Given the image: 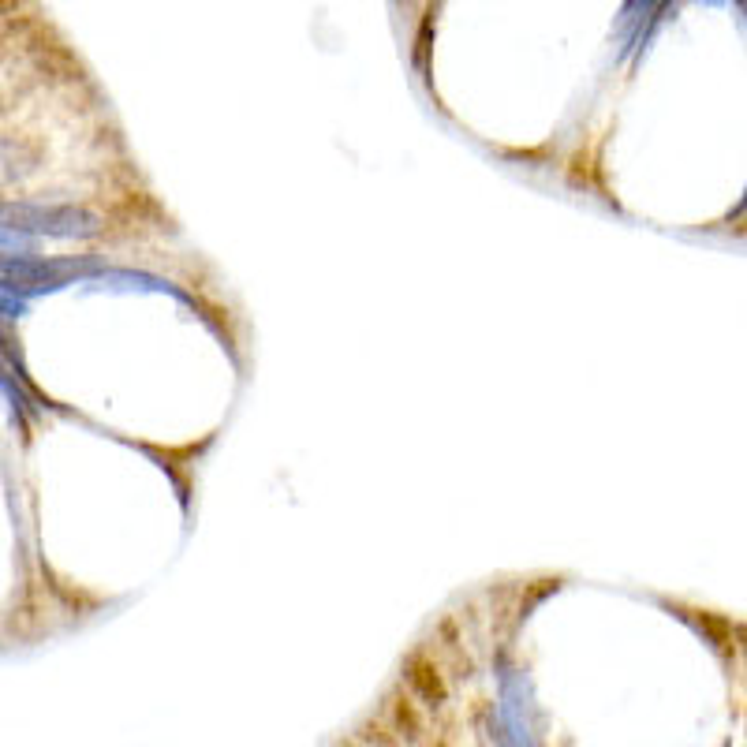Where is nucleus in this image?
<instances>
[{"label":"nucleus","instance_id":"20e7f679","mask_svg":"<svg viewBox=\"0 0 747 747\" xmlns=\"http://www.w3.org/2000/svg\"><path fill=\"white\" fill-rule=\"evenodd\" d=\"M30 254H42V251H38V240L0 221V262H12V258H30Z\"/></svg>","mask_w":747,"mask_h":747},{"label":"nucleus","instance_id":"f03ea898","mask_svg":"<svg viewBox=\"0 0 747 747\" xmlns=\"http://www.w3.org/2000/svg\"><path fill=\"white\" fill-rule=\"evenodd\" d=\"M42 169V146L19 135H0V187L23 184Z\"/></svg>","mask_w":747,"mask_h":747},{"label":"nucleus","instance_id":"39448f33","mask_svg":"<svg viewBox=\"0 0 747 747\" xmlns=\"http://www.w3.org/2000/svg\"><path fill=\"white\" fill-rule=\"evenodd\" d=\"M27 311H30V299L19 292V284L8 281V277H0V318H4V322H15V318H23Z\"/></svg>","mask_w":747,"mask_h":747},{"label":"nucleus","instance_id":"423d86ee","mask_svg":"<svg viewBox=\"0 0 747 747\" xmlns=\"http://www.w3.org/2000/svg\"><path fill=\"white\" fill-rule=\"evenodd\" d=\"M706 4H725V0H706Z\"/></svg>","mask_w":747,"mask_h":747},{"label":"nucleus","instance_id":"7ed1b4c3","mask_svg":"<svg viewBox=\"0 0 747 747\" xmlns=\"http://www.w3.org/2000/svg\"><path fill=\"white\" fill-rule=\"evenodd\" d=\"M662 15V0H624L621 15H617V38L624 42V53H632L647 42Z\"/></svg>","mask_w":747,"mask_h":747},{"label":"nucleus","instance_id":"f257e3e1","mask_svg":"<svg viewBox=\"0 0 747 747\" xmlns=\"http://www.w3.org/2000/svg\"><path fill=\"white\" fill-rule=\"evenodd\" d=\"M0 221L4 225L27 232L34 240H98L105 232V221H101L94 210L86 206H57V202H0Z\"/></svg>","mask_w":747,"mask_h":747}]
</instances>
